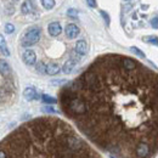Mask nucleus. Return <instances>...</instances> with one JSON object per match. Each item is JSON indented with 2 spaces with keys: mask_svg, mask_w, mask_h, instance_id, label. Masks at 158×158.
Returning a JSON list of instances; mask_svg holds the SVG:
<instances>
[{
  "mask_svg": "<svg viewBox=\"0 0 158 158\" xmlns=\"http://www.w3.org/2000/svg\"><path fill=\"white\" fill-rule=\"evenodd\" d=\"M63 113L100 150L117 158L158 153V73L123 55H103L66 85Z\"/></svg>",
  "mask_w": 158,
  "mask_h": 158,
  "instance_id": "obj_1",
  "label": "nucleus"
},
{
  "mask_svg": "<svg viewBox=\"0 0 158 158\" xmlns=\"http://www.w3.org/2000/svg\"><path fill=\"white\" fill-rule=\"evenodd\" d=\"M0 145L7 158H101L68 123L55 117L24 123Z\"/></svg>",
  "mask_w": 158,
  "mask_h": 158,
  "instance_id": "obj_2",
  "label": "nucleus"
},
{
  "mask_svg": "<svg viewBox=\"0 0 158 158\" xmlns=\"http://www.w3.org/2000/svg\"><path fill=\"white\" fill-rule=\"evenodd\" d=\"M40 34H41L40 28H38V27H32V28H29V29L24 33L23 38L21 40L22 46H24V48L33 46L34 44H37V43L39 41Z\"/></svg>",
  "mask_w": 158,
  "mask_h": 158,
  "instance_id": "obj_3",
  "label": "nucleus"
},
{
  "mask_svg": "<svg viewBox=\"0 0 158 158\" xmlns=\"http://www.w3.org/2000/svg\"><path fill=\"white\" fill-rule=\"evenodd\" d=\"M64 33H66V37L69 38V39H74L77 38L80 33V29L77 24L74 23H69L66 26V29H64Z\"/></svg>",
  "mask_w": 158,
  "mask_h": 158,
  "instance_id": "obj_4",
  "label": "nucleus"
},
{
  "mask_svg": "<svg viewBox=\"0 0 158 158\" xmlns=\"http://www.w3.org/2000/svg\"><path fill=\"white\" fill-rule=\"evenodd\" d=\"M22 59H23V62L27 64V66H34L35 62H37V55L33 50H29L27 49L23 55H22Z\"/></svg>",
  "mask_w": 158,
  "mask_h": 158,
  "instance_id": "obj_5",
  "label": "nucleus"
},
{
  "mask_svg": "<svg viewBox=\"0 0 158 158\" xmlns=\"http://www.w3.org/2000/svg\"><path fill=\"white\" fill-rule=\"evenodd\" d=\"M23 96H24V99L27 100V101H33V100L39 99V94H38V91H37L34 88H32V86L24 89V91H23Z\"/></svg>",
  "mask_w": 158,
  "mask_h": 158,
  "instance_id": "obj_6",
  "label": "nucleus"
},
{
  "mask_svg": "<svg viewBox=\"0 0 158 158\" xmlns=\"http://www.w3.org/2000/svg\"><path fill=\"white\" fill-rule=\"evenodd\" d=\"M48 31H49V34L51 37H59L62 32V27L59 22H51L48 27Z\"/></svg>",
  "mask_w": 158,
  "mask_h": 158,
  "instance_id": "obj_7",
  "label": "nucleus"
},
{
  "mask_svg": "<svg viewBox=\"0 0 158 158\" xmlns=\"http://www.w3.org/2000/svg\"><path fill=\"white\" fill-rule=\"evenodd\" d=\"M76 54H78L79 56H84L88 52V43L85 40H78L76 44Z\"/></svg>",
  "mask_w": 158,
  "mask_h": 158,
  "instance_id": "obj_8",
  "label": "nucleus"
},
{
  "mask_svg": "<svg viewBox=\"0 0 158 158\" xmlns=\"http://www.w3.org/2000/svg\"><path fill=\"white\" fill-rule=\"evenodd\" d=\"M77 60L76 59H69L67 60L66 62H64V64H63V67H62V72L63 73H66V74H69V73H72V71L74 69V67H76V64H77Z\"/></svg>",
  "mask_w": 158,
  "mask_h": 158,
  "instance_id": "obj_9",
  "label": "nucleus"
},
{
  "mask_svg": "<svg viewBox=\"0 0 158 158\" xmlns=\"http://www.w3.org/2000/svg\"><path fill=\"white\" fill-rule=\"evenodd\" d=\"M0 74L4 77H10L11 76V67L7 63V61L0 59Z\"/></svg>",
  "mask_w": 158,
  "mask_h": 158,
  "instance_id": "obj_10",
  "label": "nucleus"
},
{
  "mask_svg": "<svg viewBox=\"0 0 158 158\" xmlns=\"http://www.w3.org/2000/svg\"><path fill=\"white\" fill-rule=\"evenodd\" d=\"M61 71V67H60L57 63H49L46 64V69H45V73L49 74V76H56L57 73H60Z\"/></svg>",
  "mask_w": 158,
  "mask_h": 158,
  "instance_id": "obj_11",
  "label": "nucleus"
},
{
  "mask_svg": "<svg viewBox=\"0 0 158 158\" xmlns=\"http://www.w3.org/2000/svg\"><path fill=\"white\" fill-rule=\"evenodd\" d=\"M0 51H1V54H4L5 56H10V50H9V48H7L6 40L2 37L1 33H0Z\"/></svg>",
  "mask_w": 158,
  "mask_h": 158,
  "instance_id": "obj_12",
  "label": "nucleus"
},
{
  "mask_svg": "<svg viewBox=\"0 0 158 158\" xmlns=\"http://www.w3.org/2000/svg\"><path fill=\"white\" fill-rule=\"evenodd\" d=\"M21 11H22V14H24V15L31 14V12L33 11L32 1H31V0H26V1L22 4V6H21Z\"/></svg>",
  "mask_w": 158,
  "mask_h": 158,
  "instance_id": "obj_13",
  "label": "nucleus"
},
{
  "mask_svg": "<svg viewBox=\"0 0 158 158\" xmlns=\"http://www.w3.org/2000/svg\"><path fill=\"white\" fill-rule=\"evenodd\" d=\"M41 100H43V102H45L48 105H54V103L57 102V100L55 99V98H52L50 95H46V94H43L41 95Z\"/></svg>",
  "mask_w": 158,
  "mask_h": 158,
  "instance_id": "obj_14",
  "label": "nucleus"
},
{
  "mask_svg": "<svg viewBox=\"0 0 158 158\" xmlns=\"http://www.w3.org/2000/svg\"><path fill=\"white\" fill-rule=\"evenodd\" d=\"M43 6L46 9V10H51L54 6H55V0H40Z\"/></svg>",
  "mask_w": 158,
  "mask_h": 158,
  "instance_id": "obj_15",
  "label": "nucleus"
},
{
  "mask_svg": "<svg viewBox=\"0 0 158 158\" xmlns=\"http://www.w3.org/2000/svg\"><path fill=\"white\" fill-rule=\"evenodd\" d=\"M130 51H131V52H134L136 56L141 57V59H143V57H145V54H143V52H142L140 49H138L136 46H131V48H130Z\"/></svg>",
  "mask_w": 158,
  "mask_h": 158,
  "instance_id": "obj_16",
  "label": "nucleus"
},
{
  "mask_svg": "<svg viewBox=\"0 0 158 158\" xmlns=\"http://www.w3.org/2000/svg\"><path fill=\"white\" fill-rule=\"evenodd\" d=\"M143 41H146V43H150V44H155V45H158V38L157 37H145V38H142Z\"/></svg>",
  "mask_w": 158,
  "mask_h": 158,
  "instance_id": "obj_17",
  "label": "nucleus"
},
{
  "mask_svg": "<svg viewBox=\"0 0 158 158\" xmlns=\"http://www.w3.org/2000/svg\"><path fill=\"white\" fill-rule=\"evenodd\" d=\"M5 32H6L7 34L14 33V32H15V26H14L12 23H6V24H5Z\"/></svg>",
  "mask_w": 158,
  "mask_h": 158,
  "instance_id": "obj_18",
  "label": "nucleus"
},
{
  "mask_svg": "<svg viewBox=\"0 0 158 158\" xmlns=\"http://www.w3.org/2000/svg\"><path fill=\"white\" fill-rule=\"evenodd\" d=\"M100 14H101V16H102V19L105 20V23L107 24V26H110V22H111V20H110V16H108V14L106 12V11H100Z\"/></svg>",
  "mask_w": 158,
  "mask_h": 158,
  "instance_id": "obj_19",
  "label": "nucleus"
},
{
  "mask_svg": "<svg viewBox=\"0 0 158 158\" xmlns=\"http://www.w3.org/2000/svg\"><path fill=\"white\" fill-rule=\"evenodd\" d=\"M45 69H46V64H45L44 62H39V63L37 64V71H38L39 73H45Z\"/></svg>",
  "mask_w": 158,
  "mask_h": 158,
  "instance_id": "obj_20",
  "label": "nucleus"
},
{
  "mask_svg": "<svg viewBox=\"0 0 158 158\" xmlns=\"http://www.w3.org/2000/svg\"><path fill=\"white\" fill-rule=\"evenodd\" d=\"M67 15H68L69 17L76 19V17L78 16V11H77V10H74V9H69V10L67 11Z\"/></svg>",
  "mask_w": 158,
  "mask_h": 158,
  "instance_id": "obj_21",
  "label": "nucleus"
},
{
  "mask_svg": "<svg viewBox=\"0 0 158 158\" xmlns=\"http://www.w3.org/2000/svg\"><path fill=\"white\" fill-rule=\"evenodd\" d=\"M151 26H152L155 29H158V16L151 20Z\"/></svg>",
  "mask_w": 158,
  "mask_h": 158,
  "instance_id": "obj_22",
  "label": "nucleus"
},
{
  "mask_svg": "<svg viewBox=\"0 0 158 158\" xmlns=\"http://www.w3.org/2000/svg\"><path fill=\"white\" fill-rule=\"evenodd\" d=\"M86 2H88V5H89L90 7H96V6H98L96 0H86Z\"/></svg>",
  "mask_w": 158,
  "mask_h": 158,
  "instance_id": "obj_23",
  "label": "nucleus"
},
{
  "mask_svg": "<svg viewBox=\"0 0 158 158\" xmlns=\"http://www.w3.org/2000/svg\"><path fill=\"white\" fill-rule=\"evenodd\" d=\"M43 111H44V112H48V113H55V112H56V110H54L52 107H44Z\"/></svg>",
  "mask_w": 158,
  "mask_h": 158,
  "instance_id": "obj_24",
  "label": "nucleus"
},
{
  "mask_svg": "<svg viewBox=\"0 0 158 158\" xmlns=\"http://www.w3.org/2000/svg\"><path fill=\"white\" fill-rule=\"evenodd\" d=\"M125 1H130V0H125Z\"/></svg>",
  "mask_w": 158,
  "mask_h": 158,
  "instance_id": "obj_25",
  "label": "nucleus"
},
{
  "mask_svg": "<svg viewBox=\"0 0 158 158\" xmlns=\"http://www.w3.org/2000/svg\"><path fill=\"white\" fill-rule=\"evenodd\" d=\"M14 1H16V0H14Z\"/></svg>",
  "mask_w": 158,
  "mask_h": 158,
  "instance_id": "obj_26",
  "label": "nucleus"
}]
</instances>
